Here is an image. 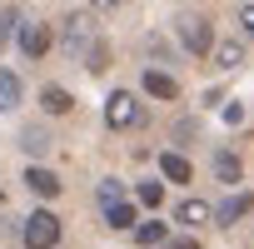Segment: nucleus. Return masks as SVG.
<instances>
[{
	"mask_svg": "<svg viewBox=\"0 0 254 249\" xmlns=\"http://www.w3.org/2000/svg\"><path fill=\"white\" fill-rule=\"evenodd\" d=\"M25 189H30V194H40V199H55V194H60V175H50V170L30 165V170H25Z\"/></svg>",
	"mask_w": 254,
	"mask_h": 249,
	"instance_id": "9b49d317",
	"label": "nucleus"
},
{
	"mask_svg": "<svg viewBox=\"0 0 254 249\" xmlns=\"http://www.w3.org/2000/svg\"><path fill=\"white\" fill-rule=\"evenodd\" d=\"M135 199L150 204V209H160V204H165V185H160V180H140V185H135Z\"/></svg>",
	"mask_w": 254,
	"mask_h": 249,
	"instance_id": "a211bd4d",
	"label": "nucleus"
},
{
	"mask_svg": "<svg viewBox=\"0 0 254 249\" xmlns=\"http://www.w3.org/2000/svg\"><path fill=\"white\" fill-rule=\"evenodd\" d=\"M165 249H199V239H194V234H185V239H170Z\"/></svg>",
	"mask_w": 254,
	"mask_h": 249,
	"instance_id": "b1692460",
	"label": "nucleus"
},
{
	"mask_svg": "<svg viewBox=\"0 0 254 249\" xmlns=\"http://www.w3.org/2000/svg\"><path fill=\"white\" fill-rule=\"evenodd\" d=\"M20 95H25L20 75H10V70H0V115H10V110H20Z\"/></svg>",
	"mask_w": 254,
	"mask_h": 249,
	"instance_id": "4468645a",
	"label": "nucleus"
},
{
	"mask_svg": "<svg viewBox=\"0 0 254 249\" xmlns=\"http://www.w3.org/2000/svg\"><path fill=\"white\" fill-rule=\"evenodd\" d=\"M175 30H180V45H185L194 60L214 50V30H209V20H204V15H180V20H175Z\"/></svg>",
	"mask_w": 254,
	"mask_h": 249,
	"instance_id": "7ed1b4c3",
	"label": "nucleus"
},
{
	"mask_svg": "<svg viewBox=\"0 0 254 249\" xmlns=\"http://www.w3.org/2000/svg\"><path fill=\"white\" fill-rule=\"evenodd\" d=\"M50 145H55V140H50V130H40V124L20 130V150H25V155H35V160H40V155H50Z\"/></svg>",
	"mask_w": 254,
	"mask_h": 249,
	"instance_id": "2eb2a0df",
	"label": "nucleus"
},
{
	"mask_svg": "<svg viewBox=\"0 0 254 249\" xmlns=\"http://www.w3.org/2000/svg\"><path fill=\"white\" fill-rule=\"evenodd\" d=\"M40 105H45V115H70V110H75L70 90H60V85H45V90H40Z\"/></svg>",
	"mask_w": 254,
	"mask_h": 249,
	"instance_id": "dca6fc26",
	"label": "nucleus"
},
{
	"mask_svg": "<svg viewBox=\"0 0 254 249\" xmlns=\"http://www.w3.org/2000/svg\"><path fill=\"white\" fill-rule=\"evenodd\" d=\"M0 204H5V189H0Z\"/></svg>",
	"mask_w": 254,
	"mask_h": 249,
	"instance_id": "a878e982",
	"label": "nucleus"
},
{
	"mask_svg": "<svg viewBox=\"0 0 254 249\" xmlns=\"http://www.w3.org/2000/svg\"><path fill=\"white\" fill-rule=\"evenodd\" d=\"M160 180H170V185H190V180H194V165H190L185 155L165 150V155H160Z\"/></svg>",
	"mask_w": 254,
	"mask_h": 249,
	"instance_id": "1a4fd4ad",
	"label": "nucleus"
},
{
	"mask_svg": "<svg viewBox=\"0 0 254 249\" xmlns=\"http://www.w3.org/2000/svg\"><path fill=\"white\" fill-rule=\"evenodd\" d=\"M209 60H214V70H239L244 65V40H214Z\"/></svg>",
	"mask_w": 254,
	"mask_h": 249,
	"instance_id": "9d476101",
	"label": "nucleus"
},
{
	"mask_svg": "<svg viewBox=\"0 0 254 249\" xmlns=\"http://www.w3.org/2000/svg\"><path fill=\"white\" fill-rule=\"evenodd\" d=\"M249 209H254V194H249V189H239V194H224V199L214 204V224H219V229H234V224H239Z\"/></svg>",
	"mask_w": 254,
	"mask_h": 249,
	"instance_id": "423d86ee",
	"label": "nucleus"
},
{
	"mask_svg": "<svg viewBox=\"0 0 254 249\" xmlns=\"http://www.w3.org/2000/svg\"><path fill=\"white\" fill-rule=\"evenodd\" d=\"M105 224H110V229H135V204H130V199H125V204H110V209H105Z\"/></svg>",
	"mask_w": 254,
	"mask_h": 249,
	"instance_id": "f3484780",
	"label": "nucleus"
},
{
	"mask_svg": "<svg viewBox=\"0 0 254 249\" xmlns=\"http://www.w3.org/2000/svg\"><path fill=\"white\" fill-rule=\"evenodd\" d=\"M20 244L25 249H55L60 244V219L50 209H35L30 219H20Z\"/></svg>",
	"mask_w": 254,
	"mask_h": 249,
	"instance_id": "f03ea898",
	"label": "nucleus"
},
{
	"mask_svg": "<svg viewBox=\"0 0 254 249\" xmlns=\"http://www.w3.org/2000/svg\"><path fill=\"white\" fill-rule=\"evenodd\" d=\"M90 70H105V45L95 40V50H90Z\"/></svg>",
	"mask_w": 254,
	"mask_h": 249,
	"instance_id": "5701e85b",
	"label": "nucleus"
},
{
	"mask_svg": "<svg viewBox=\"0 0 254 249\" xmlns=\"http://www.w3.org/2000/svg\"><path fill=\"white\" fill-rule=\"evenodd\" d=\"M234 25H239V35H244V40L254 45V0H249V5H239V10H234Z\"/></svg>",
	"mask_w": 254,
	"mask_h": 249,
	"instance_id": "aec40b11",
	"label": "nucleus"
},
{
	"mask_svg": "<svg viewBox=\"0 0 254 249\" xmlns=\"http://www.w3.org/2000/svg\"><path fill=\"white\" fill-rule=\"evenodd\" d=\"M110 204H125V185L120 180H100V209H110Z\"/></svg>",
	"mask_w": 254,
	"mask_h": 249,
	"instance_id": "6ab92c4d",
	"label": "nucleus"
},
{
	"mask_svg": "<svg viewBox=\"0 0 254 249\" xmlns=\"http://www.w3.org/2000/svg\"><path fill=\"white\" fill-rule=\"evenodd\" d=\"M140 85H145V95H155V100H180V80H175V75H165V70H155V65L145 70V80H140Z\"/></svg>",
	"mask_w": 254,
	"mask_h": 249,
	"instance_id": "6e6552de",
	"label": "nucleus"
},
{
	"mask_svg": "<svg viewBox=\"0 0 254 249\" xmlns=\"http://www.w3.org/2000/svg\"><path fill=\"white\" fill-rule=\"evenodd\" d=\"M219 115H224V124H244V105H239V100H234V105H224Z\"/></svg>",
	"mask_w": 254,
	"mask_h": 249,
	"instance_id": "4be33fe9",
	"label": "nucleus"
},
{
	"mask_svg": "<svg viewBox=\"0 0 254 249\" xmlns=\"http://www.w3.org/2000/svg\"><path fill=\"white\" fill-rule=\"evenodd\" d=\"M150 115H145V105L130 95V90H115L110 100H105V124L110 130H140Z\"/></svg>",
	"mask_w": 254,
	"mask_h": 249,
	"instance_id": "f257e3e1",
	"label": "nucleus"
},
{
	"mask_svg": "<svg viewBox=\"0 0 254 249\" xmlns=\"http://www.w3.org/2000/svg\"><path fill=\"white\" fill-rule=\"evenodd\" d=\"M214 175H219V185L234 189V185L244 180V160H239L234 150H219V155H214Z\"/></svg>",
	"mask_w": 254,
	"mask_h": 249,
	"instance_id": "f8f14e48",
	"label": "nucleus"
},
{
	"mask_svg": "<svg viewBox=\"0 0 254 249\" xmlns=\"http://www.w3.org/2000/svg\"><path fill=\"white\" fill-rule=\"evenodd\" d=\"M60 45H65V55H90V50H95V40H90V15H70V20L60 25Z\"/></svg>",
	"mask_w": 254,
	"mask_h": 249,
	"instance_id": "20e7f679",
	"label": "nucleus"
},
{
	"mask_svg": "<svg viewBox=\"0 0 254 249\" xmlns=\"http://www.w3.org/2000/svg\"><path fill=\"white\" fill-rule=\"evenodd\" d=\"M135 244H140V249H155V244L165 249V244H170V224H160V219H145V224H135Z\"/></svg>",
	"mask_w": 254,
	"mask_h": 249,
	"instance_id": "ddd939ff",
	"label": "nucleus"
},
{
	"mask_svg": "<svg viewBox=\"0 0 254 249\" xmlns=\"http://www.w3.org/2000/svg\"><path fill=\"white\" fill-rule=\"evenodd\" d=\"M15 40H20V55L25 60H40L50 45H55V35H50V25H35V20H25L20 30H15Z\"/></svg>",
	"mask_w": 254,
	"mask_h": 249,
	"instance_id": "39448f33",
	"label": "nucleus"
},
{
	"mask_svg": "<svg viewBox=\"0 0 254 249\" xmlns=\"http://www.w3.org/2000/svg\"><path fill=\"white\" fill-rule=\"evenodd\" d=\"M15 20H20V15H15V10H5V15H0V45H5V40H10V30H20V25H15Z\"/></svg>",
	"mask_w": 254,
	"mask_h": 249,
	"instance_id": "412c9836",
	"label": "nucleus"
},
{
	"mask_svg": "<svg viewBox=\"0 0 254 249\" xmlns=\"http://www.w3.org/2000/svg\"><path fill=\"white\" fill-rule=\"evenodd\" d=\"M209 219H214V209H209L204 199H194V194L175 204V224H185V229H199V224H209Z\"/></svg>",
	"mask_w": 254,
	"mask_h": 249,
	"instance_id": "0eeeda50",
	"label": "nucleus"
},
{
	"mask_svg": "<svg viewBox=\"0 0 254 249\" xmlns=\"http://www.w3.org/2000/svg\"><path fill=\"white\" fill-rule=\"evenodd\" d=\"M90 5H95V10H115V5H120V0H90Z\"/></svg>",
	"mask_w": 254,
	"mask_h": 249,
	"instance_id": "393cba45",
	"label": "nucleus"
}]
</instances>
